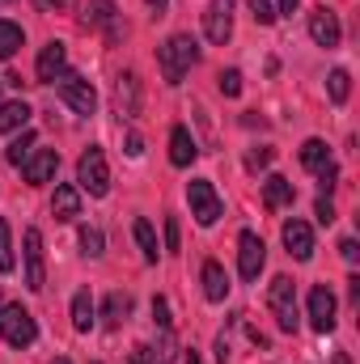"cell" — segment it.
Wrapping results in <instances>:
<instances>
[{"instance_id":"ffe728a7","label":"cell","mask_w":360,"mask_h":364,"mask_svg":"<svg viewBox=\"0 0 360 364\" xmlns=\"http://www.w3.org/2000/svg\"><path fill=\"white\" fill-rule=\"evenodd\" d=\"M127 314H132V296H127V292H110V296L102 301V322H106L110 331H119V326L127 322Z\"/></svg>"},{"instance_id":"836d02e7","label":"cell","mask_w":360,"mask_h":364,"mask_svg":"<svg viewBox=\"0 0 360 364\" xmlns=\"http://www.w3.org/2000/svg\"><path fill=\"white\" fill-rule=\"evenodd\" d=\"M271 166V149H250L246 153V170H268Z\"/></svg>"},{"instance_id":"b9f144b4","label":"cell","mask_w":360,"mask_h":364,"mask_svg":"<svg viewBox=\"0 0 360 364\" xmlns=\"http://www.w3.org/2000/svg\"><path fill=\"white\" fill-rule=\"evenodd\" d=\"M144 4H149V9H153V17H162V13H166V4H170V0H144Z\"/></svg>"},{"instance_id":"52a82bcc","label":"cell","mask_w":360,"mask_h":364,"mask_svg":"<svg viewBox=\"0 0 360 364\" xmlns=\"http://www.w3.org/2000/svg\"><path fill=\"white\" fill-rule=\"evenodd\" d=\"M21 255H26V288L43 292L47 288V267H43V233L38 229L21 233Z\"/></svg>"},{"instance_id":"f35d334b","label":"cell","mask_w":360,"mask_h":364,"mask_svg":"<svg viewBox=\"0 0 360 364\" xmlns=\"http://www.w3.org/2000/svg\"><path fill=\"white\" fill-rule=\"evenodd\" d=\"M127 157H144V140H140L136 132L127 136Z\"/></svg>"},{"instance_id":"4fadbf2b","label":"cell","mask_w":360,"mask_h":364,"mask_svg":"<svg viewBox=\"0 0 360 364\" xmlns=\"http://www.w3.org/2000/svg\"><path fill=\"white\" fill-rule=\"evenodd\" d=\"M115 114L119 119H136L140 114V81H136V73H119L115 77Z\"/></svg>"},{"instance_id":"4dcf8cb0","label":"cell","mask_w":360,"mask_h":364,"mask_svg":"<svg viewBox=\"0 0 360 364\" xmlns=\"http://www.w3.org/2000/svg\"><path fill=\"white\" fill-rule=\"evenodd\" d=\"M216 85H221L225 97H238V93H242V73H238V68H225V73L216 77Z\"/></svg>"},{"instance_id":"cb8c5ba5","label":"cell","mask_w":360,"mask_h":364,"mask_svg":"<svg viewBox=\"0 0 360 364\" xmlns=\"http://www.w3.org/2000/svg\"><path fill=\"white\" fill-rule=\"evenodd\" d=\"M132 233H136V246H140V255H144V263H157V255H162V246H157V233H153V225L140 216L136 225H132Z\"/></svg>"},{"instance_id":"e0dca14e","label":"cell","mask_w":360,"mask_h":364,"mask_svg":"<svg viewBox=\"0 0 360 364\" xmlns=\"http://www.w3.org/2000/svg\"><path fill=\"white\" fill-rule=\"evenodd\" d=\"M203 296H208V301H216V305L229 296V275H225V267H221L216 259H208V263H203Z\"/></svg>"},{"instance_id":"6da1fadb","label":"cell","mask_w":360,"mask_h":364,"mask_svg":"<svg viewBox=\"0 0 360 364\" xmlns=\"http://www.w3.org/2000/svg\"><path fill=\"white\" fill-rule=\"evenodd\" d=\"M157 64H162V77L166 85H182V77L199 64V43L191 34H174L157 47Z\"/></svg>"},{"instance_id":"ee69618b","label":"cell","mask_w":360,"mask_h":364,"mask_svg":"<svg viewBox=\"0 0 360 364\" xmlns=\"http://www.w3.org/2000/svg\"><path fill=\"white\" fill-rule=\"evenodd\" d=\"M297 4H301V0H280V9H275V17H280V13H297Z\"/></svg>"},{"instance_id":"4316f807","label":"cell","mask_w":360,"mask_h":364,"mask_svg":"<svg viewBox=\"0 0 360 364\" xmlns=\"http://www.w3.org/2000/svg\"><path fill=\"white\" fill-rule=\"evenodd\" d=\"M30 149H34V132H26V127H21V136H17V140L9 144V153H4V157H9V166H26V161H30Z\"/></svg>"},{"instance_id":"83f0119b","label":"cell","mask_w":360,"mask_h":364,"mask_svg":"<svg viewBox=\"0 0 360 364\" xmlns=\"http://www.w3.org/2000/svg\"><path fill=\"white\" fill-rule=\"evenodd\" d=\"M327 93H331V102H335V106H344V102H348V93H352V77H348L344 68H335V73L327 77Z\"/></svg>"},{"instance_id":"ab89813d","label":"cell","mask_w":360,"mask_h":364,"mask_svg":"<svg viewBox=\"0 0 360 364\" xmlns=\"http://www.w3.org/2000/svg\"><path fill=\"white\" fill-rule=\"evenodd\" d=\"M216 360H221V364L229 360V339H225V331L216 335Z\"/></svg>"},{"instance_id":"484cf974","label":"cell","mask_w":360,"mask_h":364,"mask_svg":"<svg viewBox=\"0 0 360 364\" xmlns=\"http://www.w3.org/2000/svg\"><path fill=\"white\" fill-rule=\"evenodd\" d=\"M21 43H26L21 26H17V21H0V60H13Z\"/></svg>"},{"instance_id":"7402d4cb","label":"cell","mask_w":360,"mask_h":364,"mask_svg":"<svg viewBox=\"0 0 360 364\" xmlns=\"http://www.w3.org/2000/svg\"><path fill=\"white\" fill-rule=\"evenodd\" d=\"M93 322H97V309H93V296L81 288L77 296H73V326L85 335V331H93Z\"/></svg>"},{"instance_id":"ac0fdd59","label":"cell","mask_w":360,"mask_h":364,"mask_svg":"<svg viewBox=\"0 0 360 364\" xmlns=\"http://www.w3.org/2000/svg\"><path fill=\"white\" fill-rule=\"evenodd\" d=\"M51 212H55V220H77L81 216V191L77 186H55Z\"/></svg>"},{"instance_id":"9a60e30c","label":"cell","mask_w":360,"mask_h":364,"mask_svg":"<svg viewBox=\"0 0 360 364\" xmlns=\"http://www.w3.org/2000/svg\"><path fill=\"white\" fill-rule=\"evenodd\" d=\"M85 26H90V30H106L110 43L123 38V26H119V9H115V0H90V17H85Z\"/></svg>"},{"instance_id":"60d3db41","label":"cell","mask_w":360,"mask_h":364,"mask_svg":"<svg viewBox=\"0 0 360 364\" xmlns=\"http://www.w3.org/2000/svg\"><path fill=\"white\" fill-rule=\"evenodd\" d=\"M348 296H352V305H360V275L348 279Z\"/></svg>"},{"instance_id":"f6af8a7d","label":"cell","mask_w":360,"mask_h":364,"mask_svg":"<svg viewBox=\"0 0 360 364\" xmlns=\"http://www.w3.org/2000/svg\"><path fill=\"white\" fill-rule=\"evenodd\" d=\"M331 364H352V356H348V352H335V356H331Z\"/></svg>"},{"instance_id":"44dd1931","label":"cell","mask_w":360,"mask_h":364,"mask_svg":"<svg viewBox=\"0 0 360 364\" xmlns=\"http://www.w3.org/2000/svg\"><path fill=\"white\" fill-rule=\"evenodd\" d=\"M301 166L314 170V174H322V170L331 166V149H327V140H305V144H301Z\"/></svg>"},{"instance_id":"603a6c76","label":"cell","mask_w":360,"mask_h":364,"mask_svg":"<svg viewBox=\"0 0 360 364\" xmlns=\"http://www.w3.org/2000/svg\"><path fill=\"white\" fill-rule=\"evenodd\" d=\"M292 182L288 178H280V174H271L268 182H263V199H268V208L275 212V208H284V203H292Z\"/></svg>"},{"instance_id":"d590c367","label":"cell","mask_w":360,"mask_h":364,"mask_svg":"<svg viewBox=\"0 0 360 364\" xmlns=\"http://www.w3.org/2000/svg\"><path fill=\"white\" fill-rule=\"evenodd\" d=\"M132 364H166V356H157L153 348L140 343V348H132Z\"/></svg>"},{"instance_id":"30bf717a","label":"cell","mask_w":360,"mask_h":364,"mask_svg":"<svg viewBox=\"0 0 360 364\" xmlns=\"http://www.w3.org/2000/svg\"><path fill=\"white\" fill-rule=\"evenodd\" d=\"M60 97H64L77 114H93V110H97V93H93V85L85 81V77H77V73H64V77H60Z\"/></svg>"},{"instance_id":"d4e9b609","label":"cell","mask_w":360,"mask_h":364,"mask_svg":"<svg viewBox=\"0 0 360 364\" xmlns=\"http://www.w3.org/2000/svg\"><path fill=\"white\" fill-rule=\"evenodd\" d=\"M30 123V106L26 102H4L0 106V132H17Z\"/></svg>"},{"instance_id":"74e56055","label":"cell","mask_w":360,"mask_h":364,"mask_svg":"<svg viewBox=\"0 0 360 364\" xmlns=\"http://www.w3.org/2000/svg\"><path fill=\"white\" fill-rule=\"evenodd\" d=\"M339 255H344L348 263H356V259H360V246L352 242V237H344V242H339Z\"/></svg>"},{"instance_id":"7c38bea8","label":"cell","mask_w":360,"mask_h":364,"mask_svg":"<svg viewBox=\"0 0 360 364\" xmlns=\"http://www.w3.org/2000/svg\"><path fill=\"white\" fill-rule=\"evenodd\" d=\"M68 73V47L64 43H47L38 51V85H55Z\"/></svg>"},{"instance_id":"5bb4252c","label":"cell","mask_w":360,"mask_h":364,"mask_svg":"<svg viewBox=\"0 0 360 364\" xmlns=\"http://www.w3.org/2000/svg\"><path fill=\"white\" fill-rule=\"evenodd\" d=\"M284 246L297 263H309L314 259V229L305 220H284Z\"/></svg>"},{"instance_id":"7a4b0ae2","label":"cell","mask_w":360,"mask_h":364,"mask_svg":"<svg viewBox=\"0 0 360 364\" xmlns=\"http://www.w3.org/2000/svg\"><path fill=\"white\" fill-rule=\"evenodd\" d=\"M77 182H81V191H90L93 199H102L106 191H110V166H106V153L90 144L85 153H81V161H77Z\"/></svg>"},{"instance_id":"7bdbcfd3","label":"cell","mask_w":360,"mask_h":364,"mask_svg":"<svg viewBox=\"0 0 360 364\" xmlns=\"http://www.w3.org/2000/svg\"><path fill=\"white\" fill-rule=\"evenodd\" d=\"M43 9H73V0H38Z\"/></svg>"},{"instance_id":"2e32d148","label":"cell","mask_w":360,"mask_h":364,"mask_svg":"<svg viewBox=\"0 0 360 364\" xmlns=\"http://www.w3.org/2000/svg\"><path fill=\"white\" fill-rule=\"evenodd\" d=\"M55 170H60V153H55V149H38V153H30V161L21 166L26 182H34V186H38V182H47Z\"/></svg>"},{"instance_id":"7dc6e473","label":"cell","mask_w":360,"mask_h":364,"mask_svg":"<svg viewBox=\"0 0 360 364\" xmlns=\"http://www.w3.org/2000/svg\"><path fill=\"white\" fill-rule=\"evenodd\" d=\"M51 364H68V360H64V356H60V360H51Z\"/></svg>"},{"instance_id":"3957f363","label":"cell","mask_w":360,"mask_h":364,"mask_svg":"<svg viewBox=\"0 0 360 364\" xmlns=\"http://www.w3.org/2000/svg\"><path fill=\"white\" fill-rule=\"evenodd\" d=\"M0 335H4L9 348H30V343L38 339V326H34L30 309H21V305H4V309H0Z\"/></svg>"},{"instance_id":"f1b7e54d","label":"cell","mask_w":360,"mask_h":364,"mask_svg":"<svg viewBox=\"0 0 360 364\" xmlns=\"http://www.w3.org/2000/svg\"><path fill=\"white\" fill-rule=\"evenodd\" d=\"M81 250H85L90 259H97V255L106 250V237H102V229H93V225H85V229H81Z\"/></svg>"},{"instance_id":"8d00e7d4","label":"cell","mask_w":360,"mask_h":364,"mask_svg":"<svg viewBox=\"0 0 360 364\" xmlns=\"http://www.w3.org/2000/svg\"><path fill=\"white\" fill-rule=\"evenodd\" d=\"M166 250H179V220H166Z\"/></svg>"},{"instance_id":"5b68a950","label":"cell","mask_w":360,"mask_h":364,"mask_svg":"<svg viewBox=\"0 0 360 364\" xmlns=\"http://www.w3.org/2000/svg\"><path fill=\"white\" fill-rule=\"evenodd\" d=\"M186 199H191V216L208 229V225H216L221 220V195L212 191V182L208 178H195V182H186Z\"/></svg>"},{"instance_id":"8fae6325","label":"cell","mask_w":360,"mask_h":364,"mask_svg":"<svg viewBox=\"0 0 360 364\" xmlns=\"http://www.w3.org/2000/svg\"><path fill=\"white\" fill-rule=\"evenodd\" d=\"M309 38H314L318 47H327V51H331V47H339L344 30H339V17H335V13H331L327 4L309 13Z\"/></svg>"},{"instance_id":"1f68e13d","label":"cell","mask_w":360,"mask_h":364,"mask_svg":"<svg viewBox=\"0 0 360 364\" xmlns=\"http://www.w3.org/2000/svg\"><path fill=\"white\" fill-rule=\"evenodd\" d=\"M153 322H157L162 331H170L174 318H170V301H166V296H153Z\"/></svg>"},{"instance_id":"8992f818","label":"cell","mask_w":360,"mask_h":364,"mask_svg":"<svg viewBox=\"0 0 360 364\" xmlns=\"http://www.w3.org/2000/svg\"><path fill=\"white\" fill-rule=\"evenodd\" d=\"M263 263H268V246H263V237H259L255 229H242V237H238V267H242V279L255 284L259 272H263Z\"/></svg>"},{"instance_id":"277c9868","label":"cell","mask_w":360,"mask_h":364,"mask_svg":"<svg viewBox=\"0 0 360 364\" xmlns=\"http://www.w3.org/2000/svg\"><path fill=\"white\" fill-rule=\"evenodd\" d=\"M268 305L271 314H275V322H280V331H297V288H292V279L288 275H275L268 288Z\"/></svg>"},{"instance_id":"d6a6232c","label":"cell","mask_w":360,"mask_h":364,"mask_svg":"<svg viewBox=\"0 0 360 364\" xmlns=\"http://www.w3.org/2000/svg\"><path fill=\"white\" fill-rule=\"evenodd\" d=\"M250 13H255L259 26H271V21H275V4H271V0H250Z\"/></svg>"},{"instance_id":"d6986e66","label":"cell","mask_w":360,"mask_h":364,"mask_svg":"<svg viewBox=\"0 0 360 364\" xmlns=\"http://www.w3.org/2000/svg\"><path fill=\"white\" fill-rule=\"evenodd\" d=\"M195 157H199V149H195V136H191L186 127H174V132H170V161L182 170V166H191Z\"/></svg>"},{"instance_id":"f546056e","label":"cell","mask_w":360,"mask_h":364,"mask_svg":"<svg viewBox=\"0 0 360 364\" xmlns=\"http://www.w3.org/2000/svg\"><path fill=\"white\" fill-rule=\"evenodd\" d=\"M13 237H9V220L0 216V272H13Z\"/></svg>"},{"instance_id":"bcb514c9","label":"cell","mask_w":360,"mask_h":364,"mask_svg":"<svg viewBox=\"0 0 360 364\" xmlns=\"http://www.w3.org/2000/svg\"><path fill=\"white\" fill-rule=\"evenodd\" d=\"M186 364H199V356H195V352H186Z\"/></svg>"},{"instance_id":"9c48e42d","label":"cell","mask_w":360,"mask_h":364,"mask_svg":"<svg viewBox=\"0 0 360 364\" xmlns=\"http://www.w3.org/2000/svg\"><path fill=\"white\" fill-rule=\"evenodd\" d=\"M335 292L327 288V284H318V288H309V326L318 331V335H331L335 331Z\"/></svg>"},{"instance_id":"e575fe53","label":"cell","mask_w":360,"mask_h":364,"mask_svg":"<svg viewBox=\"0 0 360 364\" xmlns=\"http://www.w3.org/2000/svg\"><path fill=\"white\" fill-rule=\"evenodd\" d=\"M314 216H318L322 225H331V220H335V203H331V195H318V203H314Z\"/></svg>"},{"instance_id":"c3c4849f","label":"cell","mask_w":360,"mask_h":364,"mask_svg":"<svg viewBox=\"0 0 360 364\" xmlns=\"http://www.w3.org/2000/svg\"><path fill=\"white\" fill-rule=\"evenodd\" d=\"M0 4H9V0H0Z\"/></svg>"},{"instance_id":"ba28073f","label":"cell","mask_w":360,"mask_h":364,"mask_svg":"<svg viewBox=\"0 0 360 364\" xmlns=\"http://www.w3.org/2000/svg\"><path fill=\"white\" fill-rule=\"evenodd\" d=\"M203 34H208V43H216V47H225V43L233 38V0H208Z\"/></svg>"}]
</instances>
